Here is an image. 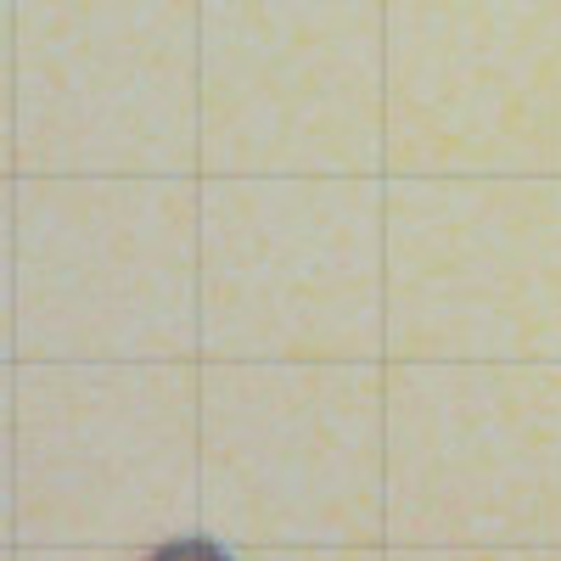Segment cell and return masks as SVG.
<instances>
[{
    "label": "cell",
    "mask_w": 561,
    "mask_h": 561,
    "mask_svg": "<svg viewBox=\"0 0 561 561\" xmlns=\"http://www.w3.org/2000/svg\"><path fill=\"white\" fill-rule=\"evenodd\" d=\"M147 561H230V556L208 539H174V545H158Z\"/></svg>",
    "instance_id": "6da1fadb"
}]
</instances>
